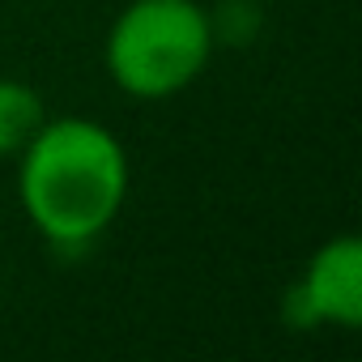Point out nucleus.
<instances>
[{"instance_id": "3", "label": "nucleus", "mask_w": 362, "mask_h": 362, "mask_svg": "<svg viewBox=\"0 0 362 362\" xmlns=\"http://www.w3.org/2000/svg\"><path fill=\"white\" fill-rule=\"evenodd\" d=\"M358 320H362V243L354 235H337L311 252L298 281L286 290V324L358 328Z\"/></svg>"}, {"instance_id": "2", "label": "nucleus", "mask_w": 362, "mask_h": 362, "mask_svg": "<svg viewBox=\"0 0 362 362\" xmlns=\"http://www.w3.org/2000/svg\"><path fill=\"white\" fill-rule=\"evenodd\" d=\"M214 18L201 0H132L107 30L103 64L141 103L184 94L214 60Z\"/></svg>"}, {"instance_id": "4", "label": "nucleus", "mask_w": 362, "mask_h": 362, "mask_svg": "<svg viewBox=\"0 0 362 362\" xmlns=\"http://www.w3.org/2000/svg\"><path fill=\"white\" fill-rule=\"evenodd\" d=\"M47 107L35 86L18 77H0V158H18L26 141L43 128Z\"/></svg>"}, {"instance_id": "1", "label": "nucleus", "mask_w": 362, "mask_h": 362, "mask_svg": "<svg viewBox=\"0 0 362 362\" xmlns=\"http://www.w3.org/2000/svg\"><path fill=\"white\" fill-rule=\"evenodd\" d=\"M18 201L52 247H90L128 201L124 141L86 115L43 119L18 153Z\"/></svg>"}]
</instances>
